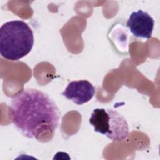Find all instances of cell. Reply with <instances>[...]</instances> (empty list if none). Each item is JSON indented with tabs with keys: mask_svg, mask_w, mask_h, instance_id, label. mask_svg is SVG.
<instances>
[{
	"mask_svg": "<svg viewBox=\"0 0 160 160\" xmlns=\"http://www.w3.org/2000/svg\"><path fill=\"white\" fill-rule=\"evenodd\" d=\"M96 89L88 80L72 81L68 83L62 95L78 105L89 102L94 96Z\"/></svg>",
	"mask_w": 160,
	"mask_h": 160,
	"instance_id": "cell-5",
	"label": "cell"
},
{
	"mask_svg": "<svg viewBox=\"0 0 160 160\" xmlns=\"http://www.w3.org/2000/svg\"><path fill=\"white\" fill-rule=\"evenodd\" d=\"M9 111L14 126L24 136L39 141H45V135L52 136L60 119V112L54 101L34 88L14 94Z\"/></svg>",
	"mask_w": 160,
	"mask_h": 160,
	"instance_id": "cell-1",
	"label": "cell"
},
{
	"mask_svg": "<svg viewBox=\"0 0 160 160\" xmlns=\"http://www.w3.org/2000/svg\"><path fill=\"white\" fill-rule=\"evenodd\" d=\"M89 122L95 132L106 136L113 141H122L128 138V123L116 110L96 108L91 113Z\"/></svg>",
	"mask_w": 160,
	"mask_h": 160,
	"instance_id": "cell-3",
	"label": "cell"
},
{
	"mask_svg": "<svg viewBox=\"0 0 160 160\" xmlns=\"http://www.w3.org/2000/svg\"><path fill=\"white\" fill-rule=\"evenodd\" d=\"M126 26L135 37L148 39L152 36L154 20L147 12L139 9L130 14Z\"/></svg>",
	"mask_w": 160,
	"mask_h": 160,
	"instance_id": "cell-4",
	"label": "cell"
},
{
	"mask_svg": "<svg viewBox=\"0 0 160 160\" xmlns=\"http://www.w3.org/2000/svg\"><path fill=\"white\" fill-rule=\"evenodd\" d=\"M33 32L22 20H12L0 28V54L4 58L18 61L28 54L34 44Z\"/></svg>",
	"mask_w": 160,
	"mask_h": 160,
	"instance_id": "cell-2",
	"label": "cell"
}]
</instances>
